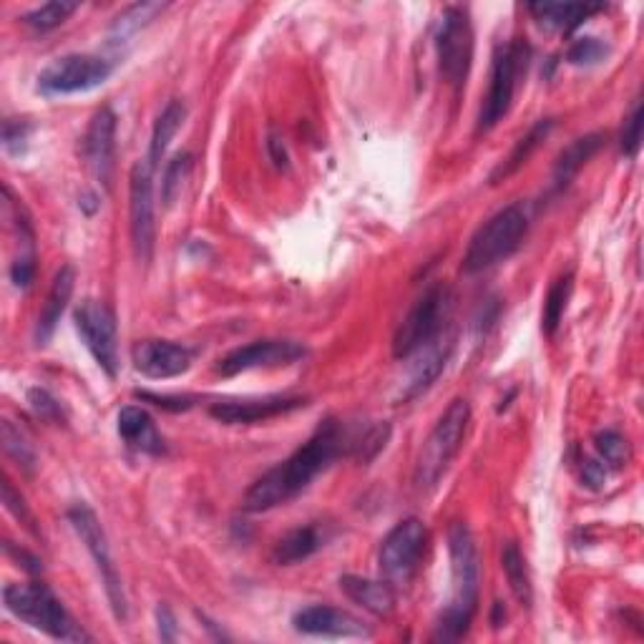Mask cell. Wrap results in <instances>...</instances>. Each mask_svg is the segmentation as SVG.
<instances>
[{
  "instance_id": "cell-35",
  "label": "cell",
  "mask_w": 644,
  "mask_h": 644,
  "mask_svg": "<svg viewBox=\"0 0 644 644\" xmlns=\"http://www.w3.org/2000/svg\"><path fill=\"white\" fill-rule=\"evenodd\" d=\"M610 46L602 39H594V35H584V39H577L567 51V61L571 66H594L599 61L607 58Z\"/></svg>"
},
{
  "instance_id": "cell-17",
  "label": "cell",
  "mask_w": 644,
  "mask_h": 644,
  "mask_svg": "<svg viewBox=\"0 0 644 644\" xmlns=\"http://www.w3.org/2000/svg\"><path fill=\"white\" fill-rule=\"evenodd\" d=\"M292 627L308 637H328V640H351V637H371V630L365 627L361 616L328 604H310L292 616Z\"/></svg>"
},
{
  "instance_id": "cell-8",
  "label": "cell",
  "mask_w": 644,
  "mask_h": 644,
  "mask_svg": "<svg viewBox=\"0 0 644 644\" xmlns=\"http://www.w3.org/2000/svg\"><path fill=\"white\" fill-rule=\"evenodd\" d=\"M473 46H476L473 43V23L466 8H446L436 31V56L443 80L455 92L466 86L473 64Z\"/></svg>"
},
{
  "instance_id": "cell-44",
  "label": "cell",
  "mask_w": 644,
  "mask_h": 644,
  "mask_svg": "<svg viewBox=\"0 0 644 644\" xmlns=\"http://www.w3.org/2000/svg\"><path fill=\"white\" fill-rule=\"evenodd\" d=\"M6 551L11 554V557H15L18 561H25V569H29L31 575H39V571H41V561L35 559V557H31L29 551H23V549H15L11 541H6Z\"/></svg>"
},
{
  "instance_id": "cell-18",
  "label": "cell",
  "mask_w": 644,
  "mask_h": 644,
  "mask_svg": "<svg viewBox=\"0 0 644 644\" xmlns=\"http://www.w3.org/2000/svg\"><path fill=\"white\" fill-rule=\"evenodd\" d=\"M114 157H116V114L104 106L94 114L84 137V161L88 172L96 176V182L104 186L111 184L114 176Z\"/></svg>"
},
{
  "instance_id": "cell-36",
  "label": "cell",
  "mask_w": 644,
  "mask_h": 644,
  "mask_svg": "<svg viewBox=\"0 0 644 644\" xmlns=\"http://www.w3.org/2000/svg\"><path fill=\"white\" fill-rule=\"evenodd\" d=\"M642 129H644V111H642V101L634 104L632 114L627 116V121H624V129H622V139H620V147H622V154L634 159L640 154V147H642Z\"/></svg>"
},
{
  "instance_id": "cell-37",
  "label": "cell",
  "mask_w": 644,
  "mask_h": 644,
  "mask_svg": "<svg viewBox=\"0 0 644 644\" xmlns=\"http://www.w3.org/2000/svg\"><path fill=\"white\" fill-rule=\"evenodd\" d=\"M29 406L39 418L49 420V423H64V408L61 402L51 396L46 388H31L29 390Z\"/></svg>"
},
{
  "instance_id": "cell-20",
  "label": "cell",
  "mask_w": 644,
  "mask_h": 644,
  "mask_svg": "<svg viewBox=\"0 0 644 644\" xmlns=\"http://www.w3.org/2000/svg\"><path fill=\"white\" fill-rule=\"evenodd\" d=\"M74 288H76V270L71 265L61 267L56 277H53L46 302H43V308H41L39 322H35V345H41V347L49 345V340L53 337V333H56L58 322L68 308Z\"/></svg>"
},
{
  "instance_id": "cell-27",
  "label": "cell",
  "mask_w": 644,
  "mask_h": 644,
  "mask_svg": "<svg viewBox=\"0 0 644 644\" xmlns=\"http://www.w3.org/2000/svg\"><path fill=\"white\" fill-rule=\"evenodd\" d=\"M186 119V109L182 101H169L161 114L157 116L154 129H151V141H149V164L159 167V161L164 159L169 144H172L176 131L182 129V124Z\"/></svg>"
},
{
  "instance_id": "cell-3",
  "label": "cell",
  "mask_w": 644,
  "mask_h": 644,
  "mask_svg": "<svg viewBox=\"0 0 644 644\" xmlns=\"http://www.w3.org/2000/svg\"><path fill=\"white\" fill-rule=\"evenodd\" d=\"M6 610L29 627L64 642H88L92 637L80 630L74 616L68 614L64 602L51 592L46 584H6L3 589Z\"/></svg>"
},
{
  "instance_id": "cell-21",
  "label": "cell",
  "mask_w": 644,
  "mask_h": 644,
  "mask_svg": "<svg viewBox=\"0 0 644 644\" xmlns=\"http://www.w3.org/2000/svg\"><path fill=\"white\" fill-rule=\"evenodd\" d=\"M340 589H343V594L351 599L353 604L363 607V610L371 612L373 616H388L393 610H396V602H398L396 587H393L388 579L345 575V577H340Z\"/></svg>"
},
{
  "instance_id": "cell-26",
  "label": "cell",
  "mask_w": 644,
  "mask_h": 644,
  "mask_svg": "<svg viewBox=\"0 0 644 644\" xmlns=\"http://www.w3.org/2000/svg\"><path fill=\"white\" fill-rule=\"evenodd\" d=\"M320 547L322 536L318 532V526H300V529H292L275 544L272 561L280 564V567H292V564L310 559Z\"/></svg>"
},
{
  "instance_id": "cell-45",
  "label": "cell",
  "mask_w": 644,
  "mask_h": 644,
  "mask_svg": "<svg viewBox=\"0 0 644 644\" xmlns=\"http://www.w3.org/2000/svg\"><path fill=\"white\" fill-rule=\"evenodd\" d=\"M267 147H270V154H272V161L277 167H288V151H285V144H282V139L280 137H270V141H267Z\"/></svg>"
},
{
  "instance_id": "cell-46",
  "label": "cell",
  "mask_w": 644,
  "mask_h": 644,
  "mask_svg": "<svg viewBox=\"0 0 644 644\" xmlns=\"http://www.w3.org/2000/svg\"><path fill=\"white\" fill-rule=\"evenodd\" d=\"M504 620H506L504 604L496 602V604H494V616H491V624H494V627H501V622H504Z\"/></svg>"
},
{
  "instance_id": "cell-6",
  "label": "cell",
  "mask_w": 644,
  "mask_h": 644,
  "mask_svg": "<svg viewBox=\"0 0 644 644\" xmlns=\"http://www.w3.org/2000/svg\"><path fill=\"white\" fill-rule=\"evenodd\" d=\"M532 61L529 43L522 39H514L498 46L494 64H491L489 92L483 96L481 114H479V133H486L496 127L512 109L514 96L522 86V78L526 76Z\"/></svg>"
},
{
  "instance_id": "cell-29",
  "label": "cell",
  "mask_w": 644,
  "mask_h": 644,
  "mask_svg": "<svg viewBox=\"0 0 644 644\" xmlns=\"http://www.w3.org/2000/svg\"><path fill=\"white\" fill-rule=\"evenodd\" d=\"M167 3H137L129 6L121 15L114 18L111 29H109V41L111 43H124L129 41L131 35H137L141 29H147L151 21L167 11Z\"/></svg>"
},
{
  "instance_id": "cell-23",
  "label": "cell",
  "mask_w": 644,
  "mask_h": 644,
  "mask_svg": "<svg viewBox=\"0 0 644 644\" xmlns=\"http://www.w3.org/2000/svg\"><path fill=\"white\" fill-rule=\"evenodd\" d=\"M602 144H604L602 133H587V137L571 141V144L559 154L557 164H554V192L567 190L581 169H584L587 161L602 149Z\"/></svg>"
},
{
  "instance_id": "cell-4",
  "label": "cell",
  "mask_w": 644,
  "mask_h": 644,
  "mask_svg": "<svg viewBox=\"0 0 644 644\" xmlns=\"http://www.w3.org/2000/svg\"><path fill=\"white\" fill-rule=\"evenodd\" d=\"M526 232H529V212L524 204H508L496 212L471 237L466 257H463V272L476 275L504 262L522 247Z\"/></svg>"
},
{
  "instance_id": "cell-2",
  "label": "cell",
  "mask_w": 644,
  "mask_h": 644,
  "mask_svg": "<svg viewBox=\"0 0 644 644\" xmlns=\"http://www.w3.org/2000/svg\"><path fill=\"white\" fill-rule=\"evenodd\" d=\"M451 599L436 622L433 640L459 642L471 630L479 604V551L466 524H453L449 534Z\"/></svg>"
},
{
  "instance_id": "cell-10",
  "label": "cell",
  "mask_w": 644,
  "mask_h": 644,
  "mask_svg": "<svg viewBox=\"0 0 644 644\" xmlns=\"http://www.w3.org/2000/svg\"><path fill=\"white\" fill-rule=\"evenodd\" d=\"M114 74V64L94 53H68L41 71L39 92L43 96L88 94L104 86Z\"/></svg>"
},
{
  "instance_id": "cell-24",
  "label": "cell",
  "mask_w": 644,
  "mask_h": 644,
  "mask_svg": "<svg viewBox=\"0 0 644 644\" xmlns=\"http://www.w3.org/2000/svg\"><path fill=\"white\" fill-rule=\"evenodd\" d=\"M604 6H587V3H532L529 13L539 21V25L549 31L571 33L577 31L589 15L602 13Z\"/></svg>"
},
{
  "instance_id": "cell-13",
  "label": "cell",
  "mask_w": 644,
  "mask_h": 644,
  "mask_svg": "<svg viewBox=\"0 0 644 644\" xmlns=\"http://www.w3.org/2000/svg\"><path fill=\"white\" fill-rule=\"evenodd\" d=\"M74 325L98 368L109 378H116V373H119V335H116L114 312L104 302L84 300L74 310Z\"/></svg>"
},
{
  "instance_id": "cell-43",
  "label": "cell",
  "mask_w": 644,
  "mask_h": 644,
  "mask_svg": "<svg viewBox=\"0 0 644 644\" xmlns=\"http://www.w3.org/2000/svg\"><path fill=\"white\" fill-rule=\"evenodd\" d=\"M157 624H159V637L164 642H174L179 637L176 620H174V614H172V610H169L167 604L157 607Z\"/></svg>"
},
{
  "instance_id": "cell-41",
  "label": "cell",
  "mask_w": 644,
  "mask_h": 644,
  "mask_svg": "<svg viewBox=\"0 0 644 644\" xmlns=\"http://www.w3.org/2000/svg\"><path fill=\"white\" fill-rule=\"evenodd\" d=\"M390 436L388 426H373L368 433L363 436V441L357 443V459L361 461H373L383 449H386Z\"/></svg>"
},
{
  "instance_id": "cell-33",
  "label": "cell",
  "mask_w": 644,
  "mask_h": 644,
  "mask_svg": "<svg viewBox=\"0 0 644 644\" xmlns=\"http://www.w3.org/2000/svg\"><path fill=\"white\" fill-rule=\"evenodd\" d=\"M190 169H192V157L190 154H176L172 161H169L167 169H164V176H161V204L164 207H174L176 196L182 194V186L186 182V176H190Z\"/></svg>"
},
{
  "instance_id": "cell-12",
  "label": "cell",
  "mask_w": 644,
  "mask_h": 644,
  "mask_svg": "<svg viewBox=\"0 0 644 644\" xmlns=\"http://www.w3.org/2000/svg\"><path fill=\"white\" fill-rule=\"evenodd\" d=\"M154 172L149 159L137 161L129 176V229L131 245L139 262H149L157 242V202Z\"/></svg>"
},
{
  "instance_id": "cell-22",
  "label": "cell",
  "mask_w": 644,
  "mask_h": 644,
  "mask_svg": "<svg viewBox=\"0 0 644 644\" xmlns=\"http://www.w3.org/2000/svg\"><path fill=\"white\" fill-rule=\"evenodd\" d=\"M116 431H119L121 441L127 443L131 451L147 455L164 453V438H161L154 418H151L144 408L124 406L119 410V420H116Z\"/></svg>"
},
{
  "instance_id": "cell-15",
  "label": "cell",
  "mask_w": 644,
  "mask_h": 644,
  "mask_svg": "<svg viewBox=\"0 0 644 644\" xmlns=\"http://www.w3.org/2000/svg\"><path fill=\"white\" fill-rule=\"evenodd\" d=\"M308 398L300 396H265L245 400H217L212 402L210 416L227 426H253L277 416H288L292 410L305 408Z\"/></svg>"
},
{
  "instance_id": "cell-32",
  "label": "cell",
  "mask_w": 644,
  "mask_h": 644,
  "mask_svg": "<svg viewBox=\"0 0 644 644\" xmlns=\"http://www.w3.org/2000/svg\"><path fill=\"white\" fill-rule=\"evenodd\" d=\"M78 11V3H68V0H53L41 8H35L29 15H23V23L31 25L35 31H53L61 23H66L71 15Z\"/></svg>"
},
{
  "instance_id": "cell-42",
  "label": "cell",
  "mask_w": 644,
  "mask_h": 644,
  "mask_svg": "<svg viewBox=\"0 0 644 644\" xmlns=\"http://www.w3.org/2000/svg\"><path fill=\"white\" fill-rule=\"evenodd\" d=\"M581 481L599 491L607 483V466L599 459H581Z\"/></svg>"
},
{
  "instance_id": "cell-9",
  "label": "cell",
  "mask_w": 644,
  "mask_h": 644,
  "mask_svg": "<svg viewBox=\"0 0 644 644\" xmlns=\"http://www.w3.org/2000/svg\"><path fill=\"white\" fill-rule=\"evenodd\" d=\"M68 522H71V526H74V532L78 534V539L84 541L86 551L92 554V559L98 569V577H101V584L106 589V597H109L114 616L119 622H124L129 614V602H127V592H124L119 569H116V564H114L109 539H106L101 522H98V516L86 504L71 506Z\"/></svg>"
},
{
  "instance_id": "cell-31",
  "label": "cell",
  "mask_w": 644,
  "mask_h": 644,
  "mask_svg": "<svg viewBox=\"0 0 644 644\" xmlns=\"http://www.w3.org/2000/svg\"><path fill=\"white\" fill-rule=\"evenodd\" d=\"M594 449L599 453V461L607 463V466H612V469H624L632 459L630 441L620 431H612V428L599 431L594 436Z\"/></svg>"
},
{
  "instance_id": "cell-34",
  "label": "cell",
  "mask_w": 644,
  "mask_h": 644,
  "mask_svg": "<svg viewBox=\"0 0 644 644\" xmlns=\"http://www.w3.org/2000/svg\"><path fill=\"white\" fill-rule=\"evenodd\" d=\"M0 438H3V449L11 459L23 466L25 471H33L35 466V453L31 449V443L25 441V436L18 431L11 420H3V428H0Z\"/></svg>"
},
{
  "instance_id": "cell-16",
  "label": "cell",
  "mask_w": 644,
  "mask_h": 644,
  "mask_svg": "<svg viewBox=\"0 0 644 644\" xmlns=\"http://www.w3.org/2000/svg\"><path fill=\"white\" fill-rule=\"evenodd\" d=\"M131 363L144 378L169 380L192 368V351L172 340H141L133 345Z\"/></svg>"
},
{
  "instance_id": "cell-38",
  "label": "cell",
  "mask_w": 644,
  "mask_h": 644,
  "mask_svg": "<svg viewBox=\"0 0 644 644\" xmlns=\"http://www.w3.org/2000/svg\"><path fill=\"white\" fill-rule=\"evenodd\" d=\"M31 137V124L23 119H8L3 124V149L11 157H21L25 147H29Z\"/></svg>"
},
{
  "instance_id": "cell-14",
  "label": "cell",
  "mask_w": 644,
  "mask_h": 644,
  "mask_svg": "<svg viewBox=\"0 0 644 644\" xmlns=\"http://www.w3.org/2000/svg\"><path fill=\"white\" fill-rule=\"evenodd\" d=\"M305 355L308 347L294 343V340H255V343L242 345L222 357L217 373L225 375V378H235V375L249 371L285 368V365L302 361Z\"/></svg>"
},
{
  "instance_id": "cell-39",
  "label": "cell",
  "mask_w": 644,
  "mask_h": 644,
  "mask_svg": "<svg viewBox=\"0 0 644 644\" xmlns=\"http://www.w3.org/2000/svg\"><path fill=\"white\" fill-rule=\"evenodd\" d=\"M35 272H39L35 249H21V255H18L11 265V282L18 290H29L35 282Z\"/></svg>"
},
{
  "instance_id": "cell-28",
  "label": "cell",
  "mask_w": 644,
  "mask_h": 644,
  "mask_svg": "<svg viewBox=\"0 0 644 644\" xmlns=\"http://www.w3.org/2000/svg\"><path fill=\"white\" fill-rule=\"evenodd\" d=\"M501 569H504L508 587H512V592L518 599V604L532 607L534 587H532L529 564H526L524 551L518 549L516 541H506L504 549H501Z\"/></svg>"
},
{
  "instance_id": "cell-11",
  "label": "cell",
  "mask_w": 644,
  "mask_h": 644,
  "mask_svg": "<svg viewBox=\"0 0 644 644\" xmlns=\"http://www.w3.org/2000/svg\"><path fill=\"white\" fill-rule=\"evenodd\" d=\"M428 547V526L420 518H402L393 526L378 549V567L383 579L393 587L408 584L420 569Z\"/></svg>"
},
{
  "instance_id": "cell-40",
  "label": "cell",
  "mask_w": 644,
  "mask_h": 644,
  "mask_svg": "<svg viewBox=\"0 0 644 644\" xmlns=\"http://www.w3.org/2000/svg\"><path fill=\"white\" fill-rule=\"evenodd\" d=\"M3 504H6L8 512H11L18 518V522L25 524V529H31L33 534H39V529H35L33 516L29 512V506H25L23 496L18 494V491L13 489V481L11 479H3Z\"/></svg>"
},
{
  "instance_id": "cell-5",
  "label": "cell",
  "mask_w": 644,
  "mask_h": 644,
  "mask_svg": "<svg viewBox=\"0 0 644 644\" xmlns=\"http://www.w3.org/2000/svg\"><path fill=\"white\" fill-rule=\"evenodd\" d=\"M471 423V406L469 400L455 398L446 414L438 418L433 431L428 433L423 449L416 461V483L418 489H433L459 455L463 438L469 433Z\"/></svg>"
},
{
  "instance_id": "cell-1",
  "label": "cell",
  "mask_w": 644,
  "mask_h": 644,
  "mask_svg": "<svg viewBox=\"0 0 644 644\" xmlns=\"http://www.w3.org/2000/svg\"><path fill=\"white\" fill-rule=\"evenodd\" d=\"M343 428H340L335 418H328L298 451L290 453L282 463H277L275 469L262 473L247 489L245 498H242V508L249 514H262L300 496L337 459L340 451H343Z\"/></svg>"
},
{
  "instance_id": "cell-19",
  "label": "cell",
  "mask_w": 644,
  "mask_h": 644,
  "mask_svg": "<svg viewBox=\"0 0 644 644\" xmlns=\"http://www.w3.org/2000/svg\"><path fill=\"white\" fill-rule=\"evenodd\" d=\"M449 353H451V343L443 345L441 340H433L431 345L420 347L418 353L410 355L414 357V365H410L408 378L400 383L396 400H400V402L414 400L420 396V393H426L428 388H431L433 383L438 380V375L443 373L446 361H449Z\"/></svg>"
},
{
  "instance_id": "cell-30",
  "label": "cell",
  "mask_w": 644,
  "mask_h": 644,
  "mask_svg": "<svg viewBox=\"0 0 644 644\" xmlns=\"http://www.w3.org/2000/svg\"><path fill=\"white\" fill-rule=\"evenodd\" d=\"M571 288H575V275L564 272L557 280L551 282V288L547 292V300H544V312H541V330L544 335H554L557 328L561 325L564 312H567V302L571 298Z\"/></svg>"
},
{
  "instance_id": "cell-25",
  "label": "cell",
  "mask_w": 644,
  "mask_h": 644,
  "mask_svg": "<svg viewBox=\"0 0 644 644\" xmlns=\"http://www.w3.org/2000/svg\"><path fill=\"white\" fill-rule=\"evenodd\" d=\"M554 129V121L551 119H541V121H536L534 127L524 133L522 139L516 141V147L512 149V154H508L501 164L494 169V174H491L489 182L491 184H501V182H506L508 176H514L518 169H522L526 161H529L534 157V151L541 147V141L549 137Z\"/></svg>"
},
{
  "instance_id": "cell-7",
  "label": "cell",
  "mask_w": 644,
  "mask_h": 644,
  "mask_svg": "<svg viewBox=\"0 0 644 644\" xmlns=\"http://www.w3.org/2000/svg\"><path fill=\"white\" fill-rule=\"evenodd\" d=\"M451 315V290L446 285H431L408 310V315L393 337V355L408 361L420 347L431 345L443 333L446 320Z\"/></svg>"
}]
</instances>
